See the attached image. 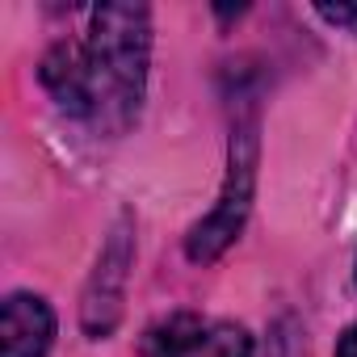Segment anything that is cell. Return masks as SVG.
<instances>
[{"label": "cell", "mask_w": 357, "mask_h": 357, "mask_svg": "<svg viewBox=\"0 0 357 357\" xmlns=\"http://www.w3.org/2000/svg\"><path fill=\"white\" fill-rule=\"evenodd\" d=\"M151 55L147 5H101L89 17L84 43H55L43 59L51 97L105 135H122L143 105Z\"/></svg>", "instance_id": "cell-1"}, {"label": "cell", "mask_w": 357, "mask_h": 357, "mask_svg": "<svg viewBox=\"0 0 357 357\" xmlns=\"http://www.w3.org/2000/svg\"><path fill=\"white\" fill-rule=\"evenodd\" d=\"M252 190H257V122L252 118H236L219 202H215V211L202 223H194V231L185 240L190 261L211 265L240 240V231L248 223V211H252Z\"/></svg>", "instance_id": "cell-2"}, {"label": "cell", "mask_w": 357, "mask_h": 357, "mask_svg": "<svg viewBox=\"0 0 357 357\" xmlns=\"http://www.w3.org/2000/svg\"><path fill=\"white\" fill-rule=\"evenodd\" d=\"M143 357H252V336L227 319H202L194 311H176L147 328Z\"/></svg>", "instance_id": "cell-3"}, {"label": "cell", "mask_w": 357, "mask_h": 357, "mask_svg": "<svg viewBox=\"0 0 357 357\" xmlns=\"http://www.w3.org/2000/svg\"><path fill=\"white\" fill-rule=\"evenodd\" d=\"M130 261H135V244H130V231L126 223L114 227V236L105 240L101 248V261L89 278V290H84V307H80V324L89 336H109L122 319V290H126V273H130Z\"/></svg>", "instance_id": "cell-4"}, {"label": "cell", "mask_w": 357, "mask_h": 357, "mask_svg": "<svg viewBox=\"0 0 357 357\" xmlns=\"http://www.w3.org/2000/svg\"><path fill=\"white\" fill-rule=\"evenodd\" d=\"M0 336L5 357H47L55 340V311L38 294H9L0 307Z\"/></svg>", "instance_id": "cell-5"}, {"label": "cell", "mask_w": 357, "mask_h": 357, "mask_svg": "<svg viewBox=\"0 0 357 357\" xmlns=\"http://www.w3.org/2000/svg\"><path fill=\"white\" fill-rule=\"evenodd\" d=\"M315 13H319L324 22L344 26V30H353V34H357V5H315Z\"/></svg>", "instance_id": "cell-6"}, {"label": "cell", "mask_w": 357, "mask_h": 357, "mask_svg": "<svg viewBox=\"0 0 357 357\" xmlns=\"http://www.w3.org/2000/svg\"><path fill=\"white\" fill-rule=\"evenodd\" d=\"M336 357H357V324L336 340Z\"/></svg>", "instance_id": "cell-7"}]
</instances>
